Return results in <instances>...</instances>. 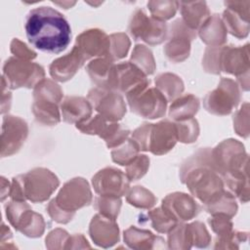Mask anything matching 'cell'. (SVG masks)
Listing matches in <instances>:
<instances>
[{
  "mask_svg": "<svg viewBox=\"0 0 250 250\" xmlns=\"http://www.w3.org/2000/svg\"><path fill=\"white\" fill-rule=\"evenodd\" d=\"M196 38V31L178 19L168 26L167 43L163 48L165 57L172 62H182L190 52V42Z\"/></svg>",
  "mask_w": 250,
  "mask_h": 250,
  "instance_id": "5bb4252c",
  "label": "cell"
},
{
  "mask_svg": "<svg viewBox=\"0 0 250 250\" xmlns=\"http://www.w3.org/2000/svg\"><path fill=\"white\" fill-rule=\"evenodd\" d=\"M75 46L81 51L86 61L108 58L110 48L109 35L99 28L88 29L76 37Z\"/></svg>",
  "mask_w": 250,
  "mask_h": 250,
  "instance_id": "7402d4cb",
  "label": "cell"
},
{
  "mask_svg": "<svg viewBox=\"0 0 250 250\" xmlns=\"http://www.w3.org/2000/svg\"><path fill=\"white\" fill-rule=\"evenodd\" d=\"M45 78V70L37 62L21 60L16 57L9 58L3 65L2 80L8 89L34 88Z\"/></svg>",
  "mask_w": 250,
  "mask_h": 250,
  "instance_id": "52a82bcc",
  "label": "cell"
},
{
  "mask_svg": "<svg viewBox=\"0 0 250 250\" xmlns=\"http://www.w3.org/2000/svg\"><path fill=\"white\" fill-rule=\"evenodd\" d=\"M177 128L178 141L184 144L194 143L199 135V125L195 118L174 121Z\"/></svg>",
  "mask_w": 250,
  "mask_h": 250,
  "instance_id": "60d3db41",
  "label": "cell"
},
{
  "mask_svg": "<svg viewBox=\"0 0 250 250\" xmlns=\"http://www.w3.org/2000/svg\"><path fill=\"white\" fill-rule=\"evenodd\" d=\"M25 33L36 49L59 54L66 49L71 38V28L62 14L51 7H37L25 18Z\"/></svg>",
  "mask_w": 250,
  "mask_h": 250,
  "instance_id": "6da1fadb",
  "label": "cell"
},
{
  "mask_svg": "<svg viewBox=\"0 0 250 250\" xmlns=\"http://www.w3.org/2000/svg\"><path fill=\"white\" fill-rule=\"evenodd\" d=\"M147 8L151 17L164 21L172 19L179 9L178 1H148Z\"/></svg>",
  "mask_w": 250,
  "mask_h": 250,
  "instance_id": "74e56055",
  "label": "cell"
},
{
  "mask_svg": "<svg viewBox=\"0 0 250 250\" xmlns=\"http://www.w3.org/2000/svg\"><path fill=\"white\" fill-rule=\"evenodd\" d=\"M75 248H91V246L88 244L87 239L81 233H75L73 235H70L66 242L65 249Z\"/></svg>",
  "mask_w": 250,
  "mask_h": 250,
  "instance_id": "816d5d0a",
  "label": "cell"
},
{
  "mask_svg": "<svg viewBox=\"0 0 250 250\" xmlns=\"http://www.w3.org/2000/svg\"><path fill=\"white\" fill-rule=\"evenodd\" d=\"M131 139L140 151L163 155L169 152L178 142L176 124L169 119H163L155 124L144 123L131 133Z\"/></svg>",
  "mask_w": 250,
  "mask_h": 250,
  "instance_id": "277c9868",
  "label": "cell"
},
{
  "mask_svg": "<svg viewBox=\"0 0 250 250\" xmlns=\"http://www.w3.org/2000/svg\"><path fill=\"white\" fill-rule=\"evenodd\" d=\"M63 92L55 81L44 78L33 88L32 113L35 120L44 126H55L60 123L61 103Z\"/></svg>",
  "mask_w": 250,
  "mask_h": 250,
  "instance_id": "5b68a950",
  "label": "cell"
},
{
  "mask_svg": "<svg viewBox=\"0 0 250 250\" xmlns=\"http://www.w3.org/2000/svg\"><path fill=\"white\" fill-rule=\"evenodd\" d=\"M86 59L81 51L74 45L72 50L52 62L49 66L50 75L54 80L65 82L71 79L85 63Z\"/></svg>",
  "mask_w": 250,
  "mask_h": 250,
  "instance_id": "cb8c5ba5",
  "label": "cell"
},
{
  "mask_svg": "<svg viewBox=\"0 0 250 250\" xmlns=\"http://www.w3.org/2000/svg\"><path fill=\"white\" fill-rule=\"evenodd\" d=\"M125 175L130 182L143 178L149 168V158L146 154H139L132 162L125 166Z\"/></svg>",
  "mask_w": 250,
  "mask_h": 250,
  "instance_id": "ee69618b",
  "label": "cell"
},
{
  "mask_svg": "<svg viewBox=\"0 0 250 250\" xmlns=\"http://www.w3.org/2000/svg\"><path fill=\"white\" fill-rule=\"evenodd\" d=\"M109 39L110 48L108 59H110L112 62H115L125 58L131 45L128 36L123 32H118L109 35Z\"/></svg>",
  "mask_w": 250,
  "mask_h": 250,
  "instance_id": "b9f144b4",
  "label": "cell"
},
{
  "mask_svg": "<svg viewBox=\"0 0 250 250\" xmlns=\"http://www.w3.org/2000/svg\"><path fill=\"white\" fill-rule=\"evenodd\" d=\"M241 101V89L237 82L223 77L217 88L203 99L204 108L211 114L225 116L237 107Z\"/></svg>",
  "mask_w": 250,
  "mask_h": 250,
  "instance_id": "8fae6325",
  "label": "cell"
},
{
  "mask_svg": "<svg viewBox=\"0 0 250 250\" xmlns=\"http://www.w3.org/2000/svg\"><path fill=\"white\" fill-rule=\"evenodd\" d=\"M140 218H144L146 222H149L151 227L160 233H167L177 224V222L171 219L161 207L154 208L146 214H142Z\"/></svg>",
  "mask_w": 250,
  "mask_h": 250,
  "instance_id": "d590c367",
  "label": "cell"
},
{
  "mask_svg": "<svg viewBox=\"0 0 250 250\" xmlns=\"http://www.w3.org/2000/svg\"><path fill=\"white\" fill-rule=\"evenodd\" d=\"M203 209L211 215L221 214L232 218L237 212V203L235 197L226 189V191L215 201L203 206Z\"/></svg>",
  "mask_w": 250,
  "mask_h": 250,
  "instance_id": "d6a6232c",
  "label": "cell"
},
{
  "mask_svg": "<svg viewBox=\"0 0 250 250\" xmlns=\"http://www.w3.org/2000/svg\"><path fill=\"white\" fill-rule=\"evenodd\" d=\"M127 202L140 209H150L156 204V197L154 194L142 186L130 188L126 194Z\"/></svg>",
  "mask_w": 250,
  "mask_h": 250,
  "instance_id": "836d02e7",
  "label": "cell"
},
{
  "mask_svg": "<svg viewBox=\"0 0 250 250\" xmlns=\"http://www.w3.org/2000/svg\"><path fill=\"white\" fill-rule=\"evenodd\" d=\"M92 185L97 194L104 196L121 197L130 188V181L125 173L114 167L100 170L92 178Z\"/></svg>",
  "mask_w": 250,
  "mask_h": 250,
  "instance_id": "ac0fdd59",
  "label": "cell"
},
{
  "mask_svg": "<svg viewBox=\"0 0 250 250\" xmlns=\"http://www.w3.org/2000/svg\"><path fill=\"white\" fill-rule=\"evenodd\" d=\"M230 219L231 218L228 216L216 214L212 215V217L208 219V224L210 225L212 230L217 234V236H224L232 230L233 225Z\"/></svg>",
  "mask_w": 250,
  "mask_h": 250,
  "instance_id": "7dc6e473",
  "label": "cell"
},
{
  "mask_svg": "<svg viewBox=\"0 0 250 250\" xmlns=\"http://www.w3.org/2000/svg\"><path fill=\"white\" fill-rule=\"evenodd\" d=\"M84 134L96 135L102 138L108 148H114L123 144L130 135V131L117 122L109 121L101 114L91 116L75 125Z\"/></svg>",
  "mask_w": 250,
  "mask_h": 250,
  "instance_id": "4fadbf2b",
  "label": "cell"
},
{
  "mask_svg": "<svg viewBox=\"0 0 250 250\" xmlns=\"http://www.w3.org/2000/svg\"><path fill=\"white\" fill-rule=\"evenodd\" d=\"M60 185L58 177L42 167L34 168L24 174L14 177L11 183L12 200L40 203L46 201Z\"/></svg>",
  "mask_w": 250,
  "mask_h": 250,
  "instance_id": "3957f363",
  "label": "cell"
},
{
  "mask_svg": "<svg viewBox=\"0 0 250 250\" xmlns=\"http://www.w3.org/2000/svg\"><path fill=\"white\" fill-rule=\"evenodd\" d=\"M161 208L177 223L189 221L200 211V206L192 195L178 191L167 194L162 199Z\"/></svg>",
  "mask_w": 250,
  "mask_h": 250,
  "instance_id": "ffe728a7",
  "label": "cell"
},
{
  "mask_svg": "<svg viewBox=\"0 0 250 250\" xmlns=\"http://www.w3.org/2000/svg\"><path fill=\"white\" fill-rule=\"evenodd\" d=\"M188 241L192 246L197 248H206L211 242V236L205 227L201 222H193L187 224Z\"/></svg>",
  "mask_w": 250,
  "mask_h": 250,
  "instance_id": "ab89813d",
  "label": "cell"
},
{
  "mask_svg": "<svg viewBox=\"0 0 250 250\" xmlns=\"http://www.w3.org/2000/svg\"><path fill=\"white\" fill-rule=\"evenodd\" d=\"M12 239V232L8 227L5 226V224H2L1 228V246L6 242L10 241Z\"/></svg>",
  "mask_w": 250,
  "mask_h": 250,
  "instance_id": "11a10c76",
  "label": "cell"
},
{
  "mask_svg": "<svg viewBox=\"0 0 250 250\" xmlns=\"http://www.w3.org/2000/svg\"><path fill=\"white\" fill-rule=\"evenodd\" d=\"M6 217L12 227L28 237H39L44 233L45 221L34 212L26 201L11 200L5 205Z\"/></svg>",
  "mask_w": 250,
  "mask_h": 250,
  "instance_id": "30bf717a",
  "label": "cell"
},
{
  "mask_svg": "<svg viewBox=\"0 0 250 250\" xmlns=\"http://www.w3.org/2000/svg\"><path fill=\"white\" fill-rule=\"evenodd\" d=\"M140 149L131 138H128L123 144L111 150V158L113 162L126 166L132 162L138 155Z\"/></svg>",
  "mask_w": 250,
  "mask_h": 250,
  "instance_id": "8d00e7d4",
  "label": "cell"
},
{
  "mask_svg": "<svg viewBox=\"0 0 250 250\" xmlns=\"http://www.w3.org/2000/svg\"><path fill=\"white\" fill-rule=\"evenodd\" d=\"M69 234L62 229H55L46 237V247L48 249H65Z\"/></svg>",
  "mask_w": 250,
  "mask_h": 250,
  "instance_id": "c3c4849f",
  "label": "cell"
},
{
  "mask_svg": "<svg viewBox=\"0 0 250 250\" xmlns=\"http://www.w3.org/2000/svg\"><path fill=\"white\" fill-rule=\"evenodd\" d=\"M93 107L83 97L67 96L61 103V114L64 122L78 124L92 116Z\"/></svg>",
  "mask_w": 250,
  "mask_h": 250,
  "instance_id": "d4e9b609",
  "label": "cell"
},
{
  "mask_svg": "<svg viewBox=\"0 0 250 250\" xmlns=\"http://www.w3.org/2000/svg\"><path fill=\"white\" fill-rule=\"evenodd\" d=\"M180 180L203 206L215 201L227 189L209 147L198 149L182 163Z\"/></svg>",
  "mask_w": 250,
  "mask_h": 250,
  "instance_id": "7a4b0ae2",
  "label": "cell"
},
{
  "mask_svg": "<svg viewBox=\"0 0 250 250\" xmlns=\"http://www.w3.org/2000/svg\"><path fill=\"white\" fill-rule=\"evenodd\" d=\"M89 234L95 244L103 248L111 247L120 239L116 220L100 213L92 218L89 226Z\"/></svg>",
  "mask_w": 250,
  "mask_h": 250,
  "instance_id": "603a6c76",
  "label": "cell"
},
{
  "mask_svg": "<svg viewBox=\"0 0 250 250\" xmlns=\"http://www.w3.org/2000/svg\"><path fill=\"white\" fill-rule=\"evenodd\" d=\"M10 50H11V53L14 55V57L21 60L32 61L37 56L36 52L28 48L22 41H21L18 38H14L12 40L10 44Z\"/></svg>",
  "mask_w": 250,
  "mask_h": 250,
  "instance_id": "681fc988",
  "label": "cell"
},
{
  "mask_svg": "<svg viewBox=\"0 0 250 250\" xmlns=\"http://www.w3.org/2000/svg\"><path fill=\"white\" fill-rule=\"evenodd\" d=\"M248 239V233L231 230L229 233L224 236H217L215 239V249H237L241 242H245Z\"/></svg>",
  "mask_w": 250,
  "mask_h": 250,
  "instance_id": "f6af8a7d",
  "label": "cell"
},
{
  "mask_svg": "<svg viewBox=\"0 0 250 250\" xmlns=\"http://www.w3.org/2000/svg\"><path fill=\"white\" fill-rule=\"evenodd\" d=\"M249 111L248 103H245L241 108L233 115V128L240 137L247 138L249 135Z\"/></svg>",
  "mask_w": 250,
  "mask_h": 250,
  "instance_id": "bcb514c9",
  "label": "cell"
},
{
  "mask_svg": "<svg viewBox=\"0 0 250 250\" xmlns=\"http://www.w3.org/2000/svg\"><path fill=\"white\" fill-rule=\"evenodd\" d=\"M130 62L138 66L146 76L151 75L156 67L151 51L142 44H138L134 47Z\"/></svg>",
  "mask_w": 250,
  "mask_h": 250,
  "instance_id": "e575fe53",
  "label": "cell"
},
{
  "mask_svg": "<svg viewBox=\"0 0 250 250\" xmlns=\"http://www.w3.org/2000/svg\"><path fill=\"white\" fill-rule=\"evenodd\" d=\"M121 198L99 195L94 200V208L102 215L116 220L121 208Z\"/></svg>",
  "mask_w": 250,
  "mask_h": 250,
  "instance_id": "f35d334b",
  "label": "cell"
},
{
  "mask_svg": "<svg viewBox=\"0 0 250 250\" xmlns=\"http://www.w3.org/2000/svg\"><path fill=\"white\" fill-rule=\"evenodd\" d=\"M249 45L220 46L219 72L235 75L237 84L244 91L249 90Z\"/></svg>",
  "mask_w": 250,
  "mask_h": 250,
  "instance_id": "ba28073f",
  "label": "cell"
},
{
  "mask_svg": "<svg viewBox=\"0 0 250 250\" xmlns=\"http://www.w3.org/2000/svg\"><path fill=\"white\" fill-rule=\"evenodd\" d=\"M226 10L222 21L228 32L237 38H244L249 33L250 1H226Z\"/></svg>",
  "mask_w": 250,
  "mask_h": 250,
  "instance_id": "44dd1931",
  "label": "cell"
},
{
  "mask_svg": "<svg viewBox=\"0 0 250 250\" xmlns=\"http://www.w3.org/2000/svg\"><path fill=\"white\" fill-rule=\"evenodd\" d=\"M114 62L108 58H99L90 61L86 71L96 87L108 90V80Z\"/></svg>",
  "mask_w": 250,
  "mask_h": 250,
  "instance_id": "f546056e",
  "label": "cell"
},
{
  "mask_svg": "<svg viewBox=\"0 0 250 250\" xmlns=\"http://www.w3.org/2000/svg\"><path fill=\"white\" fill-rule=\"evenodd\" d=\"M128 30L135 41L141 40L151 46L161 44L168 36L166 22L148 17L142 9H137L132 14Z\"/></svg>",
  "mask_w": 250,
  "mask_h": 250,
  "instance_id": "7c38bea8",
  "label": "cell"
},
{
  "mask_svg": "<svg viewBox=\"0 0 250 250\" xmlns=\"http://www.w3.org/2000/svg\"><path fill=\"white\" fill-rule=\"evenodd\" d=\"M155 87L164 95L167 102L180 97L185 89L181 77L170 72L158 74L155 77Z\"/></svg>",
  "mask_w": 250,
  "mask_h": 250,
  "instance_id": "1f68e13d",
  "label": "cell"
},
{
  "mask_svg": "<svg viewBox=\"0 0 250 250\" xmlns=\"http://www.w3.org/2000/svg\"><path fill=\"white\" fill-rule=\"evenodd\" d=\"M217 170L223 176L248 170V154L242 143L228 139L211 149Z\"/></svg>",
  "mask_w": 250,
  "mask_h": 250,
  "instance_id": "9c48e42d",
  "label": "cell"
},
{
  "mask_svg": "<svg viewBox=\"0 0 250 250\" xmlns=\"http://www.w3.org/2000/svg\"><path fill=\"white\" fill-rule=\"evenodd\" d=\"M199 109V100L192 94H186L175 99L169 107V117L173 121L192 118Z\"/></svg>",
  "mask_w": 250,
  "mask_h": 250,
  "instance_id": "f1b7e54d",
  "label": "cell"
},
{
  "mask_svg": "<svg viewBox=\"0 0 250 250\" xmlns=\"http://www.w3.org/2000/svg\"><path fill=\"white\" fill-rule=\"evenodd\" d=\"M227 29L218 15H210L198 29V35L205 44L216 47L222 46L227 41Z\"/></svg>",
  "mask_w": 250,
  "mask_h": 250,
  "instance_id": "4316f807",
  "label": "cell"
},
{
  "mask_svg": "<svg viewBox=\"0 0 250 250\" xmlns=\"http://www.w3.org/2000/svg\"><path fill=\"white\" fill-rule=\"evenodd\" d=\"M8 90H9L8 87L6 86L5 82L2 80V96H1V112H2V114H4L6 111H8L11 106L12 95Z\"/></svg>",
  "mask_w": 250,
  "mask_h": 250,
  "instance_id": "f5cc1de1",
  "label": "cell"
},
{
  "mask_svg": "<svg viewBox=\"0 0 250 250\" xmlns=\"http://www.w3.org/2000/svg\"><path fill=\"white\" fill-rule=\"evenodd\" d=\"M225 188L240 202L246 203L249 200L248 170L227 174L223 176Z\"/></svg>",
  "mask_w": 250,
  "mask_h": 250,
  "instance_id": "4dcf8cb0",
  "label": "cell"
},
{
  "mask_svg": "<svg viewBox=\"0 0 250 250\" xmlns=\"http://www.w3.org/2000/svg\"><path fill=\"white\" fill-rule=\"evenodd\" d=\"M87 100L93 109L109 121L117 122L126 113V104L118 92L95 87L88 92Z\"/></svg>",
  "mask_w": 250,
  "mask_h": 250,
  "instance_id": "2e32d148",
  "label": "cell"
},
{
  "mask_svg": "<svg viewBox=\"0 0 250 250\" xmlns=\"http://www.w3.org/2000/svg\"><path fill=\"white\" fill-rule=\"evenodd\" d=\"M57 5H60L62 7H63L64 9H69L72 6L75 5V2H69V1H62V2H54Z\"/></svg>",
  "mask_w": 250,
  "mask_h": 250,
  "instance_id": "9f6ffc18",
  "label": "cell"
},
{
  "mask_svg": "<svg viewBox=\"0 0 250 250\" xmlns=\"http://www.w3.org/2000/svg\"><path fill=\"white\" fill-rule=\"evenodd\" d=\"M124 242L132 249H161L165 248V240L158 235H154L147 229L131 226L124 230Z\"/></svg>",
  "mask_w": 250,
  "mask_h": 250,
  "instance_id": "484cf974",
  "label": "cell"
},
{
  "mask_svg": "<svg viewBox=\"0 0 250 250\" xmlns=\"http://www.w3.org/2000/svg\"><path fill=\"white\" fill-rule=\"evenodd\" d=\"M28 135L27 123L19 116L6 115L2 121L1 156L17 153L24 144Z\"/></svg>",
  "mask_w": 250,
  "mask_h": 250,
  "instance_id": "d6986e66",
  "label": "cell"
},
{
  "mask_svg": "<svg viewBox=\"0 0 250 250\" xmlns=\"http://www.w3.org/2000/svg\"><path fill=\"white\" fill-rule=\"evenodd\" d=\"M126 99L131 111L143 118L156 119L165 115L168 102L156 87H149V81L129 92Z\"/></svg>",
  "mask_w": 250,
  "mask_h": 250,
  "instance_id": "8992f818",
  "label": "cell"
},
{
  "mask_svg": "<svg viewBox=\"0 0 250 250\" xmlns=\"http://www.w3.org/2000/svg\"><path fill=\"white\" fill-rule=\"evenodd\" d=\"M146 75L131 62H122L112 65L108 90L127 95L136 87L148 82Z\"/></svg>",
  "mask_w": 250,
  "mask_h": 250,
  "instance_id": "e0dca14e",
  "label": "cell"
},
{
  "mask_svg": "<svg viewBox=\"0 0 250 250\" xmlns=\"http://www.w3.org/2000/svg\"><path fill=\"white\" fill-rule=\"evenodd\" d=\"M168 248L170 249H189L191 245L188 241L187 224L177 223L168 232Z\"/></svg>",
  "mask_w": 250,
  "mask_h": 250,
  "instance_id": "7bdbcfd3",
  "label": "cell"
},
{
  "mask_svg": "<svg viewBox=\"0 0 250 250\" xmlns=\"http://www.w3.org/2000/svg\"><path fill=\"white\" fill-rule=\"evenodd\" d=\"M53 200L63 211L75 214L78 209L92 202L93 195L88 182L76 177L66 182Z\"/></svg>",
  "mask_w": 250,
  "mask_h": 250,
  "instance_id": "9a60e30c",
  "label": "cell"
},
{
  "mask_svg": "<svg viewBox=\"0 0 250 250\" xmlns=\"http://www.w3.org/2000/svg\"><path fill=\"white\" fill-rule=\"evenodd\" d=\"M10 190H11V185L4 177H1V200L2 201H4L6 197L10 196Z\"/></svg>",
  "mask_w": 250,
  "mask_h": 250,
  "instance_id": "db71d44e",
  "label": "cell"
},
{
  "mask_svg": "<svg viewBox=\"0 0 250 250\" xmlns=\"http://www.w3.org/2000/svg\"><path fill=\"white\" fill-rule=\"evenodd\" d=\"M182 21L192 30H198L203 22L210 16L208 6L205 1L179 2Z\"/></svg>",
  "mask_w": 250,
  "mask_h": 250,
  "instance_id": "83f0119b",
  "label": "cell"
},
{
  "mask_svg": "<svg viewBox=\"0 0 250 250\" xmlns=\"http://www.w3.org/2000/svg\"><path fill=\"white\" fill-rule=\"evenodd\" d=\"M47 212L51 219L59 224H67L72 220L75 215L73 213H68L61 209L53 199L47 205Z\"/></svg>",
  "mask_w": 250,
  "mask_h": 250,
  "instance_id": "f907efd6",
  "label": "cell"
}]
</instances>
